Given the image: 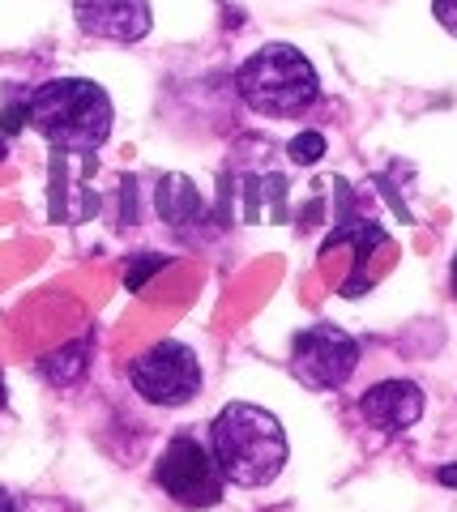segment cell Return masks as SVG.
<instances>
[{"label": "cell", "mask_w": 457, "mask_h": 512, "mask_svg": "<svg viewBox=\"0 0 457 512\" xmlns=\"http://www.w3.org/2000/svg\"><path fill=\"white\" fill-rule=\"evenodd\" d=\"M26 120L60 154H94L112 133V99L86 77H56L30 94Z\"/></svg>", "instance_id": "6da1fadb"}, {"label": "cell", "mask_w": 457, "mask_h": 512, "mask_svg": "<svg viewBox=\"0 0 457 512\" xmlns=\"http://www.w3.org/2000/svg\"><path fill=\"white\" fill-rule=\"evenodd\" d=\"M210 453L223 470V483L265 487L287 466V431L270 410L231 402L210 427Z\"/></svg>", "instance_id": "7a4b0ae2"}, {"label": "cell", "mask_w": 457, "mask_h": 512, "mask_svg": "<svg viewBox=\"0 0 457 512\" xmlns=\"http://www.w3.org/2000/svg\"><path fill=\"white\" fill-rule=\"evenodd\" d=\"M235 86H240V99L261 116H299L321 94L317 69L308 64L304 52H295L287 43H270L261 52H252L240 64Z\"/></svg>", "instance_id": "3957f363"}, {"label": "cell", "mask_w": 457, "mask_h": 512, "mask_svg": "<svg viewBox=\"0 0 457 512\" xmlns=\"http://www.w3.org/2000/svg\"><path fill=\"white\" fill-rule=\"evenodd\" d=\"M359 363V346L338 325H308L291 342V372L308 389H342Z\"/></svg>", "instance_id": "277c9868"}, {"label": "cell", "mask_w": 457, "mask_h": 512, "mask_svg": "<svg viewBox=\"0 0 457 512\" xmlns=\"http://www.w3.org/2000/svg\"><path fill=\"white\" fill-rule=\"evenodd\" d=\"M154 478L184 508H214L223 500V470H218L214 453H206L193 436H176L163 448Z\"/></svg>", "instance_id": "5b68a950"}, {"label": "cell", "mask_w": 457, "mask_h": 512, "mask_svg": "<svg viewBox=\"0 0 457 512\" xmlns=\"http://www.w3.org/2000/svg\"><path fill=\"white\" fill-rule=\"evenodd\" d=\"M133 389L154 406H184L201 393V363L180 342H159L129 367Z\"/></svg>", "instance_id": "8992f818"}, {"label": "cell", "mask_w": 457, "mask_h": 512, "mask_svg": "<svg viewBox=\"0 0 457 512\" xmlns=\"http://www.w3.org/2000/svg\"><path fill=\"white\" fill-rule=\"evenodd\" d=\"M73 18L94 39L137 43L150 30V5L146 0H73Z\"/></svg>", "instance_id": "52a82bcc"}, {"label": "cell", "mask_w": 457, "mask_h": 512, "mask_svg": "<svg viewBox=\"0 0 457 512\" xmlns=\"http://www.w3.org/2000/svg\"><path fill=\"white\" fill-rule=\"evenodd\" d=\"M359 414H364L372 427H381V431H406L411 423H419L423 393H419V384H411V380H381V384H372V389L359 397Z\"/></svg>", "instance_id": "ba28073f"}, {"label": "cell", "mask_w": 457, "mask_h": 512, "mask_svg": "<svg viewBox=\"0 0 457 512\" xmlns=\"http://www.w3.org/2000/svg\"><path fill=\"white\" fill-rule=\"evenodd\" d=\"M154 205H159L163 222L184 227V222H193L201 214V192L193 188V180H184V175H167L159 192H154Z\"/></svg>", "instance_id": "9c48e42d"}, {"label": "cell", "mask_w": 457, "mask_h": 512, "mask_svg": "<svg viewBox=\"0 0 457 512\" xmlns=\"http://www.w3.org/2000/svg\"><path fill=\"white\" fill-rule=\"evenodd\" d=\"M321 154H325V137H321V133H299V137L291 141V158H295L299 167L317 163Z\"/></svg>", "instance_id": "30bf717a"}, {"label": "cell", "mask_w": 457, "mask_h": 512, "mask_svg": "<svg viewBox=\"0 0 457 512\" xmlns=\"http://www.w3.org/2000/svg\"><path fill=\"white\" fill-rule=\"evenodd\" d=\"M163 265H167L163 256H146L141 265H133V269H129V291H141V286H146V278L154 274V269H163Z\"/></svg>", "instance_id": "8fae6325"}, {"label": "cell", "mask_w": 457, "mask_h": 512, "mask_svg": "<svg viewBox=\"0 0 457 512\" xmlns=\"http://www.w3.org/2000/svg\"><path fill=\"white\" fill-rule=\"evenodd\" d=\"M432 13L436 22L449 30V35H457V0H432Z\"/></svg>", "instance_id": "7c38bea8"}, {"label": "cell", "mask_w": 457, "mask_h": 512, "mask_svg": "<svg viewBox=\"0 0 457 512\" xmlns=\"http://www.w3.org/2000/svg\"><path fill=\"white\" fill-rule=\"evenodd\" d=\"M440 483H445V487H457V466H445V470H440Z\"/></svg>", "instance_id": "4fadbf2b"}, {"label": "cell", "mask_w": 457, "mask_h": 512, "mask_svg": "<svg viewBox=\"0 0 457 512\" xmlns=\"http://www.w3.org/2000/svg\"><path fill=\"white\" fill-rule=\"evenodd\" d=\"M0 512H13V495L9 491H0Z\"/></svg>", "instance_id": "5bb4252c"}, {"label": "cell", "mask_w": 457, "mask_h": 512, "mask_svg": "<svg viewBox=\"0 0 457 512\" xmlns=\"http://www.w3.org/2000/svg\"><path fill=\"white\" fill-rule=\"evenodd\" d=\"M449 278H453V295H457V256H453V274Z\"/></svg>", "instance_id": "9a60e30c"}, {"label": "cell", "mask_w": 457, "mask_h": 512, "mask_svg": "<svg viewBox=\"0 0 457 512\" xmlns=\"http://www.w3.org/2000/svg\"><path fill=\"white\" fill-rule=\"evenodd\" d=\"M0 397H5V384H0Z\"/></svg>", "instance_id": "2e32d148"}]
</instances>
